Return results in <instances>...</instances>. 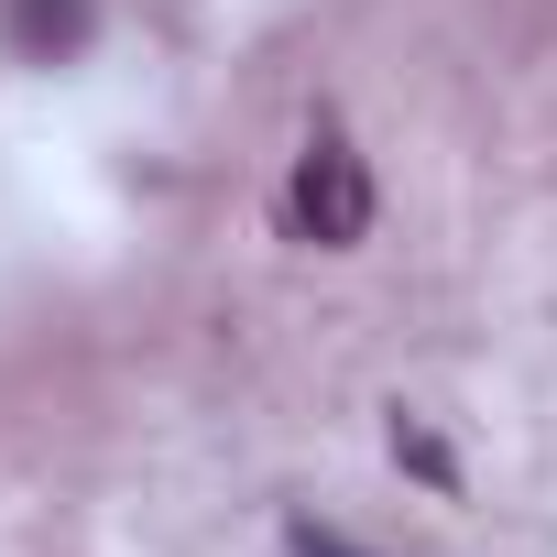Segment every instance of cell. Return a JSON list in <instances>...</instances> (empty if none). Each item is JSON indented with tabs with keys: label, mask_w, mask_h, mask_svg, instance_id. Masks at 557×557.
Masks as SVG:
<instances>
[{
	"label": "cell",
	"mask_w": 557,
	"mask_h": 557,
	"mask_svg": "<svg viewBox=\"0 0 557 557\" xmlns=\"http://www.w3.org/2000/svg\"><path fill=\"white\" fill-rule=\"evenodd\" d=\"M285 219H296V240H318V251H350V240L372 230V175H361V153H350L339 132H318V143L296 153Z\"/></svg>",
	"instance_id": "1"
},
{
	"label": "cell",
	"mask_w": 557,
	"mask_h": 557,
	"mask_svg": "<svg viewBox=\"0 0 557 557\" xmlns=\"http://www.w3.org/2000/svg\"><path fill=\"white\" fill-rule=\"evenodd\" d=\"M77 34H88V0H23V45L34 55H66Z\"/></svg>",
	"instance_id": "2"
},
{
	"label": "cell",
	"mask_w": 557,
	"mask_h": 557,
	"mask_svg": "<svg viewBox=\"0 0 557 557\" xmlns=\"http://www.w3.org/2000/svg\"><path fill=\"white\" fill-rule=\"evenodd\" d=\"M296 557H361L350 535H329V524H296Z\"/></svg>",
	"instance_id": "3"
}]
</instances>
